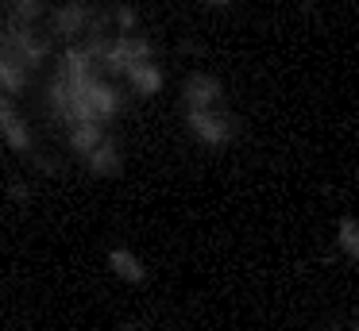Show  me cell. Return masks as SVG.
I'll list each match as a JSON object with an SVG mask.
<instances>
[{
	"label": "cell",
	"mask_w": 359,
	"mask_h": 331,
	"mask_svg": "<svg viewBox=\"0 0 359 331\" xmlns=\"http://www.w3.org/2000/svg\"><path fill=\"white\" fill-rule=\"evenodd\" d=\"M336 246H340V251L348 254L351 262H359V220L344 216L340 227H336Z\"/></svg>",
	"instance_id": "cell-13"
},
{
	"label": "cell",
	"mask_w": 359,
	"mask_h": 331,
	"mask_svg": "<svg viewBox=\"0 0 359 331\" xmlns=\"http://www.w3.org/2000/svg\"><path fill=\"white\" fill-rule=\"evenodd\" d=\"M186 127L205 146H228L240 131V123L232 115H224L220 108H201V112H186Z\"/></svg>",
	"instance_id": "cell-3"
},
{
	"label": "cell",
	"mask_w": 359,
	"mask_h": 331,
	"mask_svg": "<svg viewBox=\"0 0 359 331\" xmlns=\"http://www.w3.org/2000/svg\"><path fill=\"white\" fill-rule=\"evenodd\" d=\"M8 12H12V23L35 27V20H43V12H47V0H8Z\"/></svg>",
	"instance_id": "cell-14"
},
{
	"label": "cell",
	"mask_w": 359,
	"mask_h": 331,
	"mask_svg": "<svg viewBox=\"0 0 359 331\" xmlns=\"http://www.w3.org/2000/svg\"><path fill=\"white\" fill-rule=\"evenodd\" d=\"M86 169H89L93 177H116L120 169H124V154H120V143H116V139H112V135L104 139V143L86 158Z\"/></svg>",
	"instance_id": "cell-8"
},
{
	"label": "cell",
	"mask_w": 359,
	"mask_h": 331,
	"mask_svg": "<svg viewBox=\"0 0 359 331\" xmlns=\"http://www.w3.org/2000/svg\"><path fill=\"white\" fill-rule=\"evenodd\" d=\"M104 139H109L104 135V123H74V127H66V143H70V150L81 154V158H89Z\"/></svg>",
	"instance_id": "cell-10"
},
{
	"label": "cell",
	"mask_w": 359,
	"mask_h": 331,
	"mask_svg": "<svg viewBox=\"0 0 359 331\" xmlns=\"http://www.w3.org/2000/svg\"><path fill=\"white\" fill-rule=\"evenodd\" d=\"M8 197L16 200V204H27V200H32V185H27V181H12L8 185Z\"/></svg>",
	"instance_id": "cell-16"
},
{
	"label": "cell",
	"mask_w": 359,
	"mask_h": 331,
	"mask_svg": "<svg viewBox=\"0 0 359 331\" xmlns=\"http://www.w3.org/2000/svg\"><path fill=\"white\" fill-rule=\"evenodd\" d=\"M32 166L39 169V174H58V162H55V158H47V154H35Z\"/></svg>",
	"instance_id": "cell-17"
},
{
	"label": "cell",
	"mask_w": 359,
	"mask_h": 331,
	"mask_svg": "<svg viewBox=\"0 0 359 331\" xmlns=\"http://www.w3.org/2000/svg\"><path fill=\"white\" fill-rule=\"evenodd\" d=\"M220 100H224V85H220V77H212V73H189L186 81H182V104H186V112L217 108Z\"/></svg>",
	"instance_id": "cell-5"
},
{
	"label": "cell",
	"mask_w": 359,
	"mask_h": 331,
	"mask_svg": "<svg viewBox=\"0 0 359 331\" xmlns=\"http://www.w3.org/2000/svg\"><path fill=\"white\" fill-rule=\"evenodd\" d=\"M47 108H50V115H55L58 123H66V127L74 123V85L66 81V73L50 77V85H47Z\"/></svg>",
	"instance_id": "cell-7"
},
{
	"label": "cell",
	"mask_w": 359,
	"mask_h": 331,
	"mask_svg": "<svg viewBox=\"0 0 359 331\" xmlns=\"http://www.w3.org/2000/svg\"><path fill=\"white\" fill-rule=\"evenodd\" d=\"M120 331H143V328H140V323H124Z\"/></svg>",
	"instance_id": "cell-19"
},
{
	"label": "cell",
	"mask_w": 359,
	"mask_h": 331,
	"mask_svg": "<svg viewBox=\"0 0 359 331\" xmlns=\"http://www.w3.org/2000/svg\"><path fill=\"white\" fill-rule=\"evenodd\" d=\"M24 89H27V73L0 50V92H4V97H20Z\"/></svg>",
	"instance_id": "cell-12"
},
{
	"label": "cell",
	"mask_w": 359,
	"mask_h": 331,
	"mask_svg": "<svg viewBox=\"0 0 359 331\" xmlns=\"http://www.w3.org/2000/svg\"><path fill=\"white\" fill-rule=\"evenodd\" d=\"M128 81H132V89L140 92V97H155V92L163 89V69H158L155 62H140V66L128 73Z\"/></svg>",
	"instance_id": "cell-11"
},
{
	"label": "cell",
	"mask_w": 359,
	"mask_h": 331,
	"mask_svg": "<svg viewBox=\"0 0 359 331\" xmlns=\"http://www.w3.org/2000/svg\"><path fill=\"white\" fill-rule=\"evenodd\" d=\"M0 50L8 54V58L16 62L24 73H35V69L47 62L50 46H47V38H43L35 27H27V23H12V20H8V27L0 31Z\"/></svg>",
	"instance_id": "cell-1"
},
{
	"label": "cell",
	"mask_w": 359,
	"mask_h": 331,
	"mask_svg": "<svg viewBox=\"0 0 359 331\" xmlns=\"http://www.w3.org/2000/svg\"><path fill=\"white\" fill-rule=\"evenodd\" d=\"M112 20H116V27L124 31V35H132V31H135V23H140V15H135V8L120 4L116 12H112Z\"/></svg>",
	"instance_id": "cell-15"
},
{
	"label": "cell",
	"mask_w": 359,
	"mask_h": 331,
	"mask_svg": "<svg viewBox=\"0 0 359 331\" xmlns=\"http://www.w3.org/2000/svg\"><path fill=\"white\" fill-rule=\"evenodd\" d=\"M109 269L128 285H147V266H143L128 246H112L109 251Z\"/></svg>",
	"instance_id": "cell-9"
},
{
	"label": "cell",
	"mask_w": 359,
	"mask_h": 331,
	"mask_svg": "<svg viewBox=\"0 0 359 331\" xmlns=\"http://www.w3.org/2000/svg\"><path fill=\"white\" fill-rule=\"evenodd\" d=\"M89 23H93V8L86 0H66L50 12V35L62 43H78L89 35Z\"/></svg>",
	"instance_id": "cell-4"
},
{
	"label": "cell",
	"mask_w": 359,
	"mask_h": 331,
	"mask_svg": "<svg viewBox=\"0 0 359 331\" xmlns=\"http://www.w3.org/2000/svg\"><path fill=\"white\" fill-rule=\"evenodd\" d=\"M0 139L20 154H32V127L24 123V115L12 108V100L0 92Z\"/></svg>",
	"instance_id": "cell-6"
},
{
	"label": "cell",
	"mask_w": 359,
	"mask_h": 331,
	"mask_svg": "<svg viewBox=\"0 0 359 331\" xmlns=\"http://www.w3.org/2000/svg\"><path fill=\"white\" fill-rule=\"evenodd\" d=\"M205 4H209V8H232L236 0H205Z\"/></svg>",
	"instance_id": "cell-18"
},
{
	"label": "cell",
	"mask_w": 359,
	"mask_h": 331,
	"mask_svg": "<svg viewBox=\"0 0 359 331\" xmlns=\"http://www.w3.org/2000/svg\"><path fill=\"white\" fill-rule=\"evenodd\" d=\"M155 58V46H151V38L143 35H120L109 43V50L101 54V73H132L140 62H151Z\"/></svg>",
	"instance_id": "cell-2"
}]
</instances>
